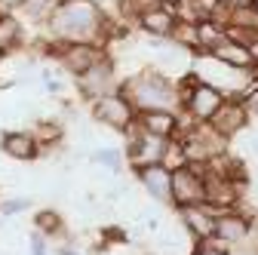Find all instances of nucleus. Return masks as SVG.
I'll return each mask as SVG.
<instances>
[{"instance_id":"obj_1","label":"nucleus","mask_w":258,"mask_h":255,"mask_svg":"<svg viewBox=\"0 0 258 255\" xmlns=\"http://www.w3.org/2000/svg\"><path fill=\"white\" fill-rule=\"evenodd\" d=\"M117 34L123 37L126 31H117L95 0H58L46 19V43H99L108 49V40Z\"/></svg>"},{"instance_id":"obj_2","label":"nucleus","mask_w":258,"mask_h":255,"mask_svg":"<svg viewBox=\"0 0 258 255\" xmlns=\"http://www.w3.org/2000/svg\"><path fill=\"white\" fill-rule=\"evenodd\" d=\"M120 92L129 99V105L136 108V114L145 111H181L178 86L169 74L160 68H142L136 74H126L120 83Z\"/></svg>"},{"instance_id":"obj_3","label":"nucleus","mask_w":258,"mask_h":255,"mask_svg":"<svg viewBox=\"0 0 258 255\" xmlns=\"http://www.w3.org/2000/svg\"><path fill=\"white\" fill-rule=\"evenodd\" d=\"M178 86V99H181V108L197 120V123H209L215 114H218V108L228 102V95H224L218 86H212V83H206V80H200L197 74H184L181 77V83H175Z\"/></svg>"},{"instance_id":"obj_4","label":"nucleus","mask_w":258,"mask_h":255,"mask_svg":"<svg viewBox=\"0 0 258 255\" xmlns=\"http://www.w3.org/2000/svg\"><path fill=\"white\" fill-rule=\"evenodd\" d=\"M46 52L61 65V71L71 74V77L86 74L95 61H102L105 55H111L99 43H46Z\"/></svg>"},{"instance_id":"obj_5","label":"nucleus","mask_w":258,"mask_h":255,"mask_svg":"<svg viewBox=\"0 0 258 255\" xmlns=\"http://www.w3.org/2000/svg\"><path fill=\"white\" fill-rule=\"evenodd\" d=\"M181 148H184L187 163L209 166L215 157L228 154V139L218 136V133L212 130V123H197L187 136H181Z\"/></svg>"},{"instance_id":"obj_6","label":"nucleus","mask_w":258,"mask_h":255,"mask_svg":"<svg viewBox=\"0 0 258 255\" xmlns=\"http://www.w3.org/2000/svg\"><path fill=\"white\" fill-rule=\"evenodd\" d=\"M206 203V166L184 163L172 169V206H200Z\"/></svg>"},{"instance_id":"obj_7","label":"nucleus","mask_w":258,"mask_h":255,"mask_svg":"<svg viewBox=\"0 0 258 255\" xmlns=\"http://www.w3.org/2000/svg\"><path fill=\"white\" fill-rule=\"evenodd\" d=\"M74 83H77V92L83 95V99L95 102V99H102V95H108V92H117L120 83H123V77L117 74L114 58L105 55L102 61H95V65H92L86 74L74 77Z\"/></svg>"},{"instance_id":"obj_8","label":"nucleus","mask_w":258,"mask_h":255,"mask_svg":"<svg viewBox=\"0 0 258 255\" xmlns=\"http://www.w3.org/2000/svg\"><path fill=\"white\" fill-rule=\"evenodd\" d=\"M136 108L129 105V99L117 89V92H108V95H102V99H95L92 102V120L95 123H102V126H108V130H120V133H126L129 126L136 123Z\"/></svg>"},{"instance_id":"obj_9","label":"nucleus","mask_w":258,"mask_h":255,"mask_svg":"<svg viewBox=\"0 0 258 255\" xmlns=\"http://www.w3.org/2000/svg\"><path fill=\"white\" fill-rule=\"evenodd\" d=\"M255 231V215L246 209H228L215 215V240H221L228 249L243 246Z\"/></svg>"},{"instance_id":"obj_10","label":"nucleus","mask_w":258,"mask_h":255,"mask_svg":"<svg viewBox=\"0 0 258 255\" xmlns=\"http://www.w3.org/2000/svg\"><path fill=\"white\" fill-rule=\"evenodd\" d=\"M139 184L145 187V194L154 203L172 206V169L166 163H151V166H139L136 169Z\"/></svg>"},{"instance_id":"obj_11","label":"nucleus","mask_w":258,"mask_h":255,"mask_svg":"<svg viewBox=\"0 0 258 255\" xmlns=\"http://www.w3.org/2000/svg\"><path fill=\"white\" fill-rule=\"evenodd\" d=\"M175 25H178V16H175V10L166 7V4H157V7L145 10V13L136 19V28H139V31H145L148 37H163V40L172 37Z\"/></svg>"},{"instance_id":"obj_12","label":"nucleus","mask_w":258,"mask_h":255,"mask_svg":"<svg viewBox=\"0 0 258 255\" xmlns=\"http://www.w3.org/2000/svg\"><path fill=\"white\" fill-rule=\"evenodd\" d=\"M175 212H178L181 228L190 234L194 243L215 237V215H212L203 203H200V206H181V209H175Z\"/></svg>"},{"instance_id":"obj_13","label":"nucleus","mask_w":258,"mask_h":255,"mask_svg":"<svg viewBox=\"0 0 258 255\" xmlns=\"http://www.w3.org/2000/svg\"><path fill=\"white\" fill-rule=\"evenodd\" d=\"M0 151L13 160H22V163H31L40 157V142L31 136V130H13V133H4L0 136Z\"/></svg>"},{"instance_id":"obj_14","label":"nucleus","mask_w":258,"mask_h":255,"mask_svg":"<svg viewBox=\"0 0 258 255\" xmlns=\"http://www.w3.org/2000/svg\"><path fill=\"white\" fill-rule=\"evenodd\" d=\"M212 123V130L218 133V136H224V139H234L243 126L249 123V114H246V108H243V102H237V99H228L221 108H218V114L209 120Z\"/></svg>"},{"instance_id":"obj_15","label":"nucleus","mask_w":258,"mask_h":255,"mask_svg":"<svg viewBox=\"0 0 258 255\" xmlns=\"http://www.w3.org/2000/svg\"><path fill=\"white\" fill-rule=\"evenodd\" d=\"M145 133L160 139H178V111H145L136 117Z\"/></svg>"},{"instance_id":"obj_16","label":"nucleus","mask_w":258,"mask_h":255,"mask_svg":"<svg viewBox=\"0 0 258 255\" xmlns=\"http://www.w3.org/2000/svg\"><path fill=\"white\" fill-rule=\"evenodd\" d=\"M22 43H25V28H22V22L13 13L0 10V55L19 52Z\"/></svg>"},{"instance_id":"obj_17","label":"nucleus","mask_w":258,"mask_h":255,"mask_svg":"<svg viewBox=\"0 0 258 255\" xmlns=\"http://www.w3.org/2000/svg\"><path fill=\"white\" fill-rule=\"evenodd\" d=\"M212 55L218 58V61H224V65H234V68H255V55H252V49L246 46V43H240V40H224V43H218L215 49H212Z\"/></svg>"},{"instance_id":"obj_18","label":"nucleus","mask_w":258,"mask_h":255,"mask_svg":"<svg viewBox=\"0 0 258 255\" xmlns=\"http://www.w3.org/2000/svg\"><path fill=\"white\" fill-rule=\"evenodd\" d=\"M224 40H228V28L224 25H218L215 19L197 22V49H194V55H212V49Z\"/></svg>"},{"instance_id":"obj_19","label":"nucleus","mask_w":258,"mask_h":255,"mask_svg":"<svg viewBox=\"0 0 258 255\" xmlns=\"http://www.w3.org/2000/svg\"><path fill=\"white\" fill-rule=\"evenodd\" d=\"M34 228L43 231L46 237H61L64 234V221H61V215L55 209H40L34 215Z\"/></svg>"},{"instance_id":"obj_20","label":"nucleus","mask_w":258,"mask_h":255,"mask_svg":"<svg viewBox=\"0 0 258 255\" xmlns=\"http://www.w3.org/2000/svg\"><path fill=\"white\" fill-rule=\"evenodd\" d=\"M55 7H58V0H25L19 10H22L25 19H31V22H43V25H46V19L52 16Z\"/></svg>"},{"instance_id":"obj_21","label":"nucleus","mask_w":258,"mask_h":255,"mask_svg":"<svg viewBox=\"0 0 258 255\" xmlns=\"http://www.w3.org/2000/svg\"><path fill=\"white\" fill-rule=\"evenodd\" d=\"M123 157H126V151H120V148H102L92 154V163H102V166H111V172H120Z\"/></svg>"},{"instance_id":"obj_22","label":"nucleus","mask_w":258,"mask_h":255,"mask_svg":"<svg viewBox=\"0 0 258 255\" xmlns=\"http://www.w3.org/2000/svg\"><path fill=\"white\" fill-rule=\"evenodd\" d=\"M190 255H231V249L224 246L221 240L209 237V240H200V243H194V252Z\"/></svg>"},{"instance_id":"obj_23","label":"nucleus","mask_w":258,"mask_h":255,"mask_svg":"<svg viewBox=\"0 0 258 255\" xmlns=\"http://www.w3.org/2000/svg\"><path fill=\"white\" fill-rule=\"evenodd\" d=\"M240 102H243V108H246L249 120H252V117H258V83H252V86L240 95Z\"/></svg>"},{"instance_id":"obj_24","label":"nucleus","mask_w":258,"mask_h":255,"mask_svg":"<svg viewBox=\"0 0 258 255\" xmlns=\"http://www.w3.org/2000/svg\"><path fill=\"white\" fill-rule=\"evenodd\" d=\"M31 206V197H16V200H0V212L4 215H16V212H22V209H28Z\"/></svg>"},{"instance_id":"obj_25","label":"nucleus","mask_w":258,"mask_h":255,"mask_svg":"<svg viewBox=\"0 0 258 255\" xmlns=\"http://www.w3.org/2000/svg\"><path fill=\"white\" fill-rule=\"evenodd\" d=\"M25 4V0H0V10H7V13H13V10H19Z\"/></svg>"},{"instance_id":"obj_26","label":"nucleus","mask_w":258,"mask_h":255,"mask_svg":"<svg viewBox=\"0 0 258 255\" xmlns=\"http://www.w3.org/2000/svg\"><path fill=\"white\" fill-rule=\"evenodd\" d=\"M224 4H228V7H252L255 0H224Z\"/></svg>"},{"instance_id":"obj_27","label":"nucleus","mask_w":258,"mask_h":255,"mask_svg":"<svg viewBox=\"0 0 258 255\" xmlns=\"http://www.w3.org/2000/svg\"><path fill=\"white\" fill-rule=\"evenodd\" d=\"M58 255H80V252H77V249H68V246H61V249H58Z\"/></svg>"},{"instance_id":"obj_28","label":"nucleus","mask_w":258,"mask_h":255,"mask_svg":"<svg viewBox=\"0 0 258 255\" xmlns=\"http://www.w3.org/2000/svg\"><path fill=\"white\" fill-rule=\"evenodd\" d=\"M249 49H252V55H255V65H258V40H255V43H252Z\"/></svg>"},{"instance_id":"obj_29","label":"nucleus","mask_w":258,"mask_h":255,"mask_svg":"<svg viewBox=\"0 0 258 255\" xmlns=\"http://www.w3.org/2000/svg\"><path fill=\"white\" fill-rule=\"evenodd\" d=\"M160 4H166V7H178L181 0H160Z\"/></svg>"},{"instance_id":"obj_30","label":"nucleus","mask_w":258,"mask_h":255,"mask_svg":"<svg viewBox=\"0 0 258 255\" xmlns=\"http://www.w3.org/2000/svg\"><path fill=\"white\" fill-rule=\"evenodd\" d=\"M252 7H255V13H258V0H255V4H252Z\"/></svg>"},{"instance_id":"obj_31","label":"nucleus","mask_w":258,"mask_h":255,"mask_svg":"<svg viewBox=\"0 0 258 255\" xmlns=\"http://www.w3.org/2000/svg\"><path fill=\"white\" fill-rule=\"evenodd\" d=\"M0 58H4V55H0Z\"/></svg>"}]
</instances>
